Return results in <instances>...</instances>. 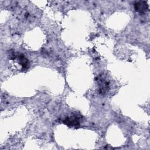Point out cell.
Masks as SVG:
<instances>
[{
	"label": "cell",
	"mask_w": 150,
	"mask_h": 150,
	"mask_svg": "<svg viewBox=\"0 0 150 150\" xmlns=\"http://www.w3.org/2000/svg\"><path fill=\"white\" fill-rule=\"evenodd\" d=\"M135 9L140 14H144L148 11V5L145 1L137 2L134 5Z\"/></svg>",
	"instance_id": "1"
},
{
	"label": "cell",
	"mask_w": 150,
	"mask_h": 150,
	"mask_svg": "<svg viewBox=\"0 0 150 150\" xmlns=\"http://www.w3.org/2000/svg\"><path fill=\"white\" fill-rule=\"evenodd\" d=\"M63 122L68 126L77 127L80 125V118L76 115H71L67 117Z\"/></svg>",
	"instance_id": "2"
},
{
	"label": "cell",
	"mask_w": 150,
	"mask_h": 150,
	"mask_svg": "<svg viewBox=\"0 0 150 150\" xmlns=\"http://www.w3.org/2000/svg\"><path fill=\"white\" fill-rule=\"evenodd\" d=\"M108 82L105 80H100L99 82V93L100 94H104L108 90Z\"/></svg>",
	"instance_id": "3"
},
{
	"label": "cell",
	"mask_w": 150,
	"mask_h": 150,
	"mask_svg": "<svg viewBox=\"0 0 150 150\" xmlns=\"http://www.w3.org/2000/svg\"><path fill=\"white\" fill-rule=\"evenodd\" d=\"M18 59L19 60V63L21 64V66L23 67V68L26 69L28 68L29 66V62L26 58L25 57V56L23 54H20L18 56Z\"/></svg>",
	"instance_id": "4"
}]
</instances>
